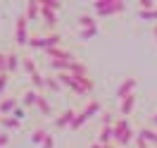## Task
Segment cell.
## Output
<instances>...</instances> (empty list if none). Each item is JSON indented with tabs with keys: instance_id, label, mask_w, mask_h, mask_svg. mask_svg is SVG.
Masks as SVG:
<instances>
[{
	"instance_id": "6da1fadb",
	"label": "cell",
	"mask_w": 157,
	"mask_h": 148,
	"mask_svg": "<svg viewBox=\"0 0 157 148\" xmlns=\"http://www.w3.org/2000/svg\"><path fill=\"white\" fill-rule=\"evenodd\" d=\"M93 10L98 17H112V14H121L126 10V2L124 0H95Z\"/></svg>"
},
{
	"instance_id": "7a4b0ae2",
	"label": "cell",
	"mask_w": 157,
	"mask_h": 148,
	"mask_svg": "<svg viewBox=\"0 0 157 148\" xmlns=\"http://www.w3.org/2000/svg\"><path fill=\"white\" fill-rule=\"evenodd\" d=\"M59 41H62V36L55 31V34H45V36H31L29 46L40 48V50H50V48H59Z\"/></svg>"
},
{
	"instance_id": "3957f363",
	"label": "cell",
	"mask_w": 157,
	"mask_h": 148,
	"mask_svg": "<svg viewBox=\"0 0 157 148\" xmlns=\"http://www.w3.org/2000/svg\"><path fill=\"white\" fill-rule=\"evenodd\" d=\"M14 41H17V46H29V19L21 14L19 19H17V26H14Z\"/></svg>"
},
{
	"instance_id": "277c9868",
	"label": "cell",
	"mask_w": 157,
	"mask_h": 148,
	"mask_svg": "<svg viewBox=\"0 0 157 148\" xmlns=\"http://www.w3.org/2000/svg\"><path fill=\"white\" fill-rule=\"evenodd\" d=\"M138 79H133V77H126V79H121V84L117 86V91H114V96H117L119 100L126 98V96H131L133 93V89H136Z\"/></svg>"
},
{
	"instance_id": "5b68a950",
	"label": "cell",
	"mask_w": 157,
	"mask_h": 148,
	"mask_svg": "<svg viewBox=\"0 0 157 148\" xmlns=\"http://www.w3.org/2000/svg\"><path fill=\"white\" fill-rule=\"evenodd\" d=\"M128 129H131L128 119H126V117H117V119H114V124H112V136H114V141H119V138L124 136Z\"/></svg>"
},
{
	"instance_id": "8992f818",
	"label": "cell",
	"mask_w": 157,
	"mask_h": 148,
	"mask_svg": "<svg viewBox=\"0 0 157 148\" xmlns=\"http://www.w3.org/2000/svg\"><path fill=\"white\" fill-rule=\"evenodd\" d=\"M45 53H48L50 60H62V62H74V60H76L69 50L62 48V46H59V48H50V50H45Z\"/></svg>"
},
{
	"instance_id": "52a82bcc",
	"label": "cell",
	"mask_w": 157,
	"mask_h": 148,
	"mask_svg": "<svg viewBox=\"0 0 157 148\" xmlns=\"http://www.w3.org/2000/svg\"><path fill=\"white\" fill-rule=\"evenodd\" d=\"M133 108H136V93H131V96L119 100V112H121V117H128V115L133 112Z\"/></svg>"
},
{
	"instance_id": "ba28073f",
	"label": "cell",
	"mask_w": 157,
	"mask_h": 148,
	"mask_svg": "<svg viewBox=\"0 0 157 148\" xmlns=\"http://www.w3.org/2000/svg\"><path fill=\"white\" fill-rule=\"evenodd\" d=\"M40 19L45 22V26L50 29V34H55V26H57V12H52V10H45V7H40Z\"/></svg>"
},
{
	"instance_id": "9c48e42d",
	"label": "cell",
	"mask_w": 157,
	"mask_h": 148,
	"mask_svg": "<svg viewBox=\"0 0 157 148\" xmlns=\"http://www.w3.org/2000/svg\"><path fill=\"white\" fill-rule=\"evenodd\" d=\"M74 117H76V112H74L71 108H67V110H64V112H62V115H59L57 119H55V127H57V129L71 127V122H74Z\"/></svg>"
},
{
	"instance_id": "30bf717a",
	"label": "cell",
	"mask_w": 157,
	"mask_h": 148,
	"mask_svg": "<svg viewBox=\"0 0 157 148\" xmlns=\"http://www.w3.org/2000/svg\"><path fill=\"white\" fill-rule=\"evenodd\" d=\"M24 17H26L29 22H33V19H38V17H40V2H38V0H29V2H26Z\"/></svg>"
},
{
	"instance_id": "8fae6325",
	"label": "cell",
	"mask_w": 157,
	"mask_h": 148,
	"mask_svg": "<svg viewBox=\"0 0 157 148\" xmlns=\"http://www.w3.org/2000/svg\"><path fill=\"white\" fill-rule=\"evenodd\" d=\"M100 110H102V103H100V100H88V103H86V108L81 110V112H83V115H86V119H93L95 117V115H98Z\"/></svg>"
},
{
	"instance_id": "7c38bea8",
	"label": "cell",
	"mask_w": 157,
	"mask_h": 148,
	"mask_svg": "<svg viewBox=\"0 0 157 148\" xmlns=\"http://www.w3.org/2000/svg\"><path fill=\"white\" fill-rule=\"evenodd\" d=\"M14 110H17V98H5V100H0V115H2V117L12 115Z\"/></svg>"
},
{
	"instance_id": "4fadbf2b",
	"label": "cell",
	"mask_w": 157,
	"mask_h": 148,
	"mask_svg": "<svg viewBox=\"0 0 157 148\" xmlns=\"http://www.w3.org/2000/svg\"><path fill=\"white\" fill-rule=\"evenodd\" d=\"M138 136H140V138H145V141H147V146H150V143H152V146H157V129L143 127L140 131H138Z\"/></svg>"
},
{
	"instance_id": "5bb4252c",
	"label": "cell",
	"mask_w": 157,
	"mask_h": 148,
	"mask_svg": "<svg viewBox=\"0 0 157 148\" xmlns=\"http://www.w3.org/2000/svg\"><path fill=\"white\" fill-rule=\"evenodd\" d=\"M69 74H74V77H88V67H86L83 62L74 60V62L69 65Z\"/></svg>"
},
{
	"instance_id": "9a60e30c",
	"label": "cell",
	"mask_w": 157,
	"mask_h": 148,
	"mask_svg": "<svg viewBox=\"0 0 157 148\" xmlns=\"http://www.w3.org/2000/svg\"><path fill=\"white\" fill-rule=\"evenodd\" d=\"M36 108L40 110V115H45V117H50V112H52V108H50V100L43 96V93H38V98H36Z\"/></svg>"
},
{
	"instance_id": "2e32d148",
	"label": "cell",
	"mask_w": 157,
	"mask_h": 148,
	"mask_svg": "<svg viewBox=\"0 0 157 148\" xmlns=\"http://www.w3.org/2000/svg\"><path fill=\"white\" fill-rule=\"evenodd\" d=\"M19 65H21V55H17V53H7V74L10 72H17L19 69Z\"/></svg>"
},
{
	"instance_id": "e0dca14e",
	"label": "cell",
	"mask_w": 157,
	"mask_h": 148,
	"mask_svg": "<svg viewBox=\"0 0 157 148\" xmlns=\"http://www.w3.org/2000/svg\"><path fill=\"white\" fill-rule=\"evenodd\" d=\"M45 138H48V131H45L43 127H38V129L31 131V143H33V146H43Z\"/></svg>"
},
{
	"instance_id": "ac0fdd59",
	"label": "cell",
	"mask_w": 157,
	"mask_h": 148,
	"mask_svg": "<svg viewBox=\"0 0 157 148\" xmlns=\"http://www.w3.org/2000/svg\"><path fill=\"white\" fill-rule=\"evenodd\" d=\"M29 79H31V84H33V91H36V93H40V91L45 89V77H43L40 72H36V74H31Z\"/></svg>"
},
{
	"instance_id": "d6986e66",
	"label": "cell",
	"mask_w": 157,
	"mask_h": 148,
	"mask_svg": "<svg viewBox=\"0 0 157 148\" xmlns=\"http://www.w3.org/2000/svg\"><path fill=\"white\" fill-rule=\"evenodd\" d=\"M36 98H38V93L33 89H29L24 96H21V108H31V105H36Z\"/></svg>"
},
{
	"instance_id": "ffe728a7",
	"label": "cell",
	"mask_w": 157,
	"mask_h": 148,
	"mask_svg": "<svg viewBox=\"0 0 157 148\" xmlns=\"http://www.w3.org/2000/svg\"><path fill=\"white\" fill-rule=\"evenodd\" d=\"M69 65H71V62H62V60H50V69H52V72H57V74H64V72H69Z\"/></svg>"
},
{
	"instance_id": "44dd1931",
	"label": "cell",
	"mask_w": 157,
	"mask_h": 148,
	"mask_svg": "<svg viewBox=\"0 0 157 148\" xmlns=\"http://www.w3.org/2000/svg\"><path fill=\"white\" fill-rule=\"evenodd\" d=\"M0 127H5V129H19L21 122H19V119H14L12 115H7V117H0Z\"/></svg>"
},
{
	"instance_id": "7402d4cb",
	"label": "cell",
	"mask_w": 157,
	"mask_h": 148,
	"mask_svg": "<svg viewBox=\"0 0 157 148\" xmlns=\"http://www.w3.org/2000/svg\"><path fill=\"white\" fill-rule=\"evenodd\" d=\"M78 26L81 29H93V26H98V22L93 19V14H81L78 17Z\"/></svg>"
},
{
	"instance_id": "603a6c76",
	"label": "cell",
	"mask_w": 157,
	"mask_h": 148,
	"mask_svg": "<svg viewBox=\"0 0 157 148\" xmlns=\"http://www.w3.org/2000/svg\"><path fill=\"white\" fill-rule=\"evenodd\" d=\"M21 67H24V72H26V74H36V72H38V69H36V62H33V60L31 58H21Z\"/></svg>"
},
{
	"instance_id": "cb8c5ba5",
	"label": "cell",
	"mask_w": 157,
	"mask_h": 148,
	"mask_svg": "<svg viewBox=\"0 0 157 148\" xmlns=\"http://www.w3.org/2000/svg\"><path fill=\"white\" fill-rule=\"evenodd\" d=\"M93 36H98V26H93V29H81V31H78V38H81V41H90Z\"/></svg>"
},
{
	"instance_id": "d4e9b609",
	"label": "cell",
	"mask_w": 157,
	"mask_h": 148,
	"mask_svg": "<svg viewBox=\"0 0 157 148\" xmlns=\"http://www.w3.org/2000/svg\"><path fill=\"white\" fill-rule=\"evenodd\" d=\"M86 122H88L86 115H83V112H76V117H74V122H71V127H69V129H74V131H76V129H81Z\"/></svg>"
},
{
	"instance_id": "484cf974",
	"label": "cell",
	"mask_w": 157,
	"mask_h": 148,
	"mask_svg": "<svg viewBox=\"0 0 157 148\" xmlns=\"http://www.w3.org/2000/svg\"><path fill=\"white\" fill-rule=\"evenodd\" d=\"M138 17H140V19H147V22H157V7L155 10H140Z\"/></svg>"
},
{
	"instance_id": "4316f807",
	"label": "cell",
	"mask_w": 157,
	"mask_h": 148,
	"mask_svg": "<svg viewBox=\"0 0 157 148\" xmlns=\"http://www.w3.org/2000/svg\"><path fill=\"white\" fill-rule=\"evenodd\" d=\"M40 2V7H45V10H52V12H57L62 5H59L57 0H38Z\"/></svg>"
},
{
	"instance_id": "83f0119b",
	"label": "cell",
	"mask_w": 157,
	"mask_h": 148,
	"mask_svg": "<svg viewBox=\"0 0 157 148\" xmlns=\"http://www.w3.org/2000/svg\"><path fill=\"white\" fill-rule=\"evenodd\" d=\"M45 89H50V91H59V89H62V84L57 81V77H55V79H48V77H45Z\"/></svg>"
},
{
	"instance_id": "f1b7e54d",
	"label": "cell",
	"mask_w": 157,
	"mask_h": 148,
	"mask_svg": "<svg viewBox=\"0 0 157 148\" xmlns=\"http://www.w3.org/2000/svg\"><path fill=\"white\" fill-rule=\"evenodd\" d=\"M102 127H112L114 124V117H112V112H102Z\"/></svg>"
},
{
	"instance_id": "f546056e",
	"label": "cell",
	"mask_w": 157,
	"mask_h": 148,
	"mask_svg": "<svg viewBox=\"0 0 157 148\" xmlns=\"http://www.w3.org/2000/svg\"><path fill=\"white\" fill-rule=\"evenodd\" d=\"M138 2H140V10H155L157 7L155 0H138Z\"/></svg>"
},
{
	"instance_id": "4dcf8cb0",
	"label": "cell",
	"mask_w": 157,
	"mask_h": 148,
	"mask_svg": "<svg viewBox=\"0 0 157 148\" xmlns=\"http://www.w3.org/2000/svg\"><path fill=\"white\" fill-rule=\"evenodd\" d=\"M7 81H10L7 72H2V74H0V96H2V93H5V89H7Z\"/></svg>"
},
{
	"instance_id": "1f68e13d",
	"label": "cell",
	"mask_w": 157,
	"mask_h": 148,
	"mask_svg": "<svg viewBox=\"0 0 157 148\" xmlns=\"http://www.w3.org/2000/svg\"><path fill=\"white\" fill-rule=\"evenodd\" d=\"M12 117H14V119H19V122H21V119H24V108H17L14 112H12Z\"/></svg>"
},
{
	"instance_id": "d6a6232c",
	"label": "cell",
	"mask_w": 157,
	"mask_h": 148,
	"mask_svg": "<svg viewBox=\"0 0 157 148\" xmlns=\"http://www.w3.org/2000/svg\"><path fill=\"white\" fill-rule=\"evenodd\" d=\"M133 143H136V148H147V141H145V138H140V136H136Z\"/></svg>"
},
{
	"instance_id": "836d02e7",
	"label": "cell",
	"mask_w": 157,
	"mask_h": 148,
	"mask_svg": "<svg viewBox=\"0 0 157 148\" xmlns=\"http://www.w3.org/2000/svg\"><path fill=\"white\" fill-rule=\"evenodd\" d=\"M43 148H55V138H52V136H48L45 141H43Z\"/></svg>"
},
{
	"instance_id": "e575fe53",
	"label": "cell",
	"mask_w": 157,
	"mask_h": 148,
	"mask_svg": "<svg viewBox=\"0 0 157 148\" xmlns=\"http://www.w3.org/2000/svg\"><path fill=\"white\" fill-rule=\"evenodd\" d=\"M7 143H10V136H7V134H0V148L7 146Z\"/></svg>"
},
{
	"instance_id": "d590c367",
	"label": "cell",
	"mask_w": 157,
	"mask_h": 148,
	"mask_svg": "<svg viewBox=\"0 0 157 148\" xmlns=\"http://www.w3.org/2000/svg\"><path fill=\"white\" fill-rule=\"evenodd\" d=\"M90 148H102V146H100L98 141H95V143H90Z\"/></svg>"
},
{
	"instance_id": "8d00e7d4",
	"label": "cell",
	"mask_w": 157,
	"mask_h": 148,
	"mask_svg": "<svg viewBox=\"0 0 157 148\" xmlns=\"http://www.w3.org/2000/svg\"><path fill=\"white\" fill-rule=\"evenodd\" d=\"M152 124H155V127H157V112H155V115H152Z\"/></svg>"
},
{
	"instance_id": "74e56055",
	"label": "cell",
	"mask_w": 157,
	"mask_h": 148,
	"mask_svg": "<svg viewBox=\"0 0 157 148\" xmlns=\"http://www.w3.org/2000/svg\"><path fill=\"white\" fill-rule=\"evenodd\" d=\"M152 34H155V38H157V24H155V26H152Z\"/></svg>"
},
{
	"instance_id": "f35d334b",
	"label": "cell",
	"mask_w": 157,
	"mask_h": 148,
	"mask_svg": "<svg viewBox=\"0 0 157 148\" xmlns=\"http://www.w3.org/2000/svg\"><path fill=\"white\" fill-rule=\"evenodd\" d=\"M102 148H114V146H112V143H109V146H102Z\"/></svg>"
},
{
	"instance_id": "ab89813d",
	"label": "cell",
	"mask_w": 157,
	"mask_h": 148,
	"mask_svg": "<svg viewBox=\"0 0 157 148\" xmlns=\"http://www.w3.org/2000/svg\"><path fill=\"white\" fill-rule=\"evenodd\" d=\"M0 134H2V131H0Z\"/></svg>"
}]
</instances>
